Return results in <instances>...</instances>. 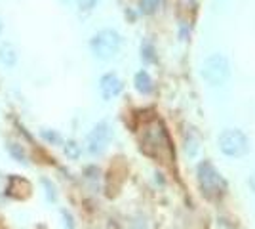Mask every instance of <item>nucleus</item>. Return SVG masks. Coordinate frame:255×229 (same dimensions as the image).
Segmentation results:
<instances>
[{
  "label": "nucleus",
  "instance_id": "obj_6",
  "mask_svg": "<svg viewBox=\"0 0 255 229\" xmlns=\"http://www.w3.org/2000/svg\"><path fill=\"white\" fill-rule=\"evenodd\" d=\"M113 138V128L107 120H101L94 126V130L88 134L86 138V145H88V151L92 155H101L107 149V145Z\"/></svg>",
  "mask_w": 255,
  "mask_h": 229
},
{
  "label": "nucleus",
  "instance_id": "obj_18",
  "mask_svg": "<svg viewBox=\"0 0 255 229\" xmlns=\"http://www.w3.org/2000/svg\"><path fill=\"white\" fill-rule=\"evenodd\" d=\"M248 186H250V189L255 193V172L252 176H250V180H248Z\"/></svg>",
  "mask_w": 255,
  "mask_h": 229
},
{
  "label": "nucleus",
  "instance_id": "obj_17",
  "mask_svg": "<svg viewBox=\"0 0 255 229\" xmlns=\"http://www.w3.org/2000/svg\"><path fill=\"white\" fill-rule=\"evenodd\" d=\"M61 216L65 220V228L67 229H75V224H73V216L67 212V210H61Z\"/></svg>",
  "mask_w": 255,
  "mask_h": 229
},
{
  "label": "nucleus",
  "instance_id": "obj_8",
  "mask_svg": "<svg viewBox=\"0 0 255 229\" xmlns=\"http://www.w3.org/2000/svg\"><path fill=\"white\" fill-rule=\"evenodd\" d=\"M133 84H135V90L143 96H149L150 92L154 90V84H152V78L147 71H139L135 78H133Z\"/></svg>",
  "mask_w": 255,
  "mask_h": 229
},
{
  "label": "nucleus",
  "instance_id": "obj_4",
  "mask_svg": "<svg viewBox=\"0 0 255 229\" xmlns=\"http://www.w3.org/2000/svg\"><path fill=\"white\" fill-rule=\"evenodd\" d=\"M202 76L204 80L210 84V86H221L225 84V80L231 75V67L227 57L221 54H212L210 57H206L202 63Z\"/></svg>",
  "mask_w": 255,
  "mask_h": 229
},
{
  "label": "nucleus",
  "instance_id": "obj_2",
  "mask_svg": "<svg viewBox=\"0 0 255 229\" xmlns=\"http://www.w3.org/2000/svg\"><path fill=\"white\" fill-rule=\"evenodd\" d=\"M143 147L149 155H154V157H166L170 159L173 155V149H171V142L168 132L164 128V124L160 120H152L147 130H145V136H143Z\"/></svg>",
  "mask_w": 255,
  "mask_h": 229
},
{
  "label": "nucleus",
  "instance_id": "obj_15",
  "mask_svg": "<svg viewBox=\"0 0 255 229\" xmlns=\"http://www.w3.org/2000/svg\"><path fill=\"white\" fill-rule=\"evenodd\" d=\"M42 138H44V140H48L50 143H53V145H61V143H63L61 136H59L57 132H53V130H44Z\"/></svg>",
  "mask_w": 255,
  "mask_h": 229
},
{
  "label": "nucleus",
  "instance_id": "obj_13",
  "mask_svg": "<svg viewBox=\"0 0 255 229\" xmlns=\"http://www.w3.org/2000/svg\"><path fill=\"white\" fill-rule=\"evenodd\" d=\"M63 147H65V153H67L69 159H78V157H80V147H78V143L76 142H67Z\"/></svg>",
  "mask_w": 255,
  "mask_h": 229
},
{
  "label": "nucleus",
  "instance_id": "obj_5",
  "mask_svg": "<svg viewBox=\"0 0 255 229\" xmlns=\"http://www.w3.org/2000/svg\"><path fill=\"white\" fill-rule=\"evenodd\" d=\"M219 149L227 157H242L250 151V142H248V136L238 128H227L219 134Z\"/></svg>",
  "mask_w": 255,
  "mask_h": 229
},
{
  "label": "nucleus",
  "instance_id": "obj_3",
  "mask_svg": "<svg viewBox=\"0 0 255 229\" xmlns=\"http://www.w3.org/2000/svg\"><path fill=\"white\" fill-rule=\"evenodd\" d=\"M120 44H122V38L115 29H103L97 34H94V38L90 40V48L97 59L107 61L118 54Z\"/></svg>",
  "mask_w": 255,
  "mask_h": 229
},
{
  "label": "nucleus",
  "instance_id": "obj_1",
  "mask_svg": "<svg viewBox=\"0 0 255 229\" xmlns=\"http://www.w3.org/2000/svg\"><path fill=\"white\" fill-rule=\"evenodd\" d=\"M196 180H198V187L206 199L217 201L227 193L225 178L219 174V170L210 161H202L196 166Z\"/></svg>",
  "mask_w": 255,
  "mask_h": 229
},
{
  "label": "nucleus",
  "instance_id": "obj_10",
  "mask_svg": "<svg viewBox=\"0 0 255 229\" xmlns=\"http://www.w3.org/2000/svg\"><path fill=\"white\" fill-rule=\"evenodd\" d=\"M162 6V0H139V10L145 15H150Z\"/></svg>",
  "mask_w": 255,
  "mask_h": 229
},
{
  "label": "nucleus",
  "instance_id": "obj_14",
  "mask_svg": "<svg viewBox=\"0 0 255 229\" xmlns=\"http://www.w3.org/2000/svg\"><path fill=\"white\" fill-rule=\"evenodd\" d=\"M141 57H143L147 63L154 59V48H152V44H150V42L141 44Z\"/></svg>",
  "mask_w": 255,
  "mask_h": 229
},
{
  "label": "nucleus",
  "instance_id": "obj_16",
  "mask_svg": "<svg viewBox=\"0 0 255 229\" xmlns=\"http://www.w3.org/2000/svg\"><path fill=\"white\" fill-rule=\"evenodd\" d=\"M97 0H78V8L82 11H90L94 6H96Z\"/></svg>",
  "mask_w": 255,
  "mask_h": 229
},
{
  "label": "nucleus",
  "instance_id": "obj_11",
  "mask_svg": "<svg viewBox=\"0 0 255 229\" xmlns=\"http://www.w3.org/2000/svg\"><path fill=\"white\" fill-rule=\"evenodd\" d=\"M8 151H10V155L17 163L27 164V157H25V151L21 149V145H17V143H8Z\"/></svg>",
  "mask_w": 255,
  "mask_h": 229
},
{
  "label": "nucleus",
  "instance_id": "obj_7",
  "mask_svg": "<svg viewBox=\"0 0 255 229\" xmlns=\"http://www.w3.org/2000/svg\"><path fill=\"white\" fill-rule=\"evenodd\" d=\"M122 80L117 73H107V75L101 76L99 80V90H101V96L105 99H113L117 98L118 94L122 92Z\"/></svg>",
  "mask_w": 255,
  "mask_h": 229
},
{
  "label": "nucleus",
  "instance_id": "obj_12",
  "mask_svg": "<svg viewBox=\"0 0 255 229\" xmlns=\"http://www.w3.org/2000/svg\"><path fill=\"white\" fill-rule=\"evenodd\" d=\"M40 184H42V187L46 189L48 201H50V203H55V201H57V193H55V187H53L52 182H50L48 178H40Z\"/></svg>",
  "mask_w": 255,
  "mask_h": 229
},
{
  "label": "nucleus",
  "instance_id": "obj_9",
  "mask_svg": "<svg viewBox=\"0 0 255 229\" xmlns=\"http://www.w3.org/2000/svg\"><path fill=\"white\" fill-rule=\"evenodd\" d=\"M0 61L6 67H13L17 61V52L11 44H2L0 46Z\"/></svg>",
  "mask_w": 255,
  "mask_h": 229
}]
</instances>
